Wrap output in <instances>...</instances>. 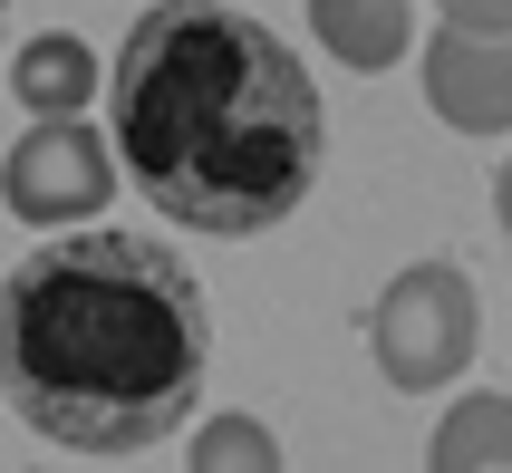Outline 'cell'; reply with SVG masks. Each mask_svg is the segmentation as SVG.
I'll list each match as a JSON object with an SVG mask.
<instances>
[{
  "instance_id": "cell-1",
  "label": "cell",
  "mask_w": 512,
  "mask_h": 473,
  "mask_svg": "<svg viewBox=\"0 0 512 473\" xmlns=\"http://www.w3.org/2000/svg\"><path fill=\"white\" fill-rule=\"evenodd\" d=\"M116 165L184 232L252 242L310 203L329 165V107L310 68L261 20L223 0H155L136 10L107 78Z\"/></svg>"
},
{
  "instance_id": "cell-2",
  "label": "cell",
  "mask_w": 512,
  "mask_h": 473,
  "mask_svg": "<svg viewBox=\"0 0 512 473\" xmlns=\"http://www.w3.org/2000/svg\"><path fill=\"white\" fill-rule=\"evenodd\" d=\"M213 319L145 232H68L0 280V396L58 454H145L194 416Z\"/></svg>"
},
{
  "instance_id": "cell-3",
  "label": "cell",
  "mask_w": 512,
  "mask_h": 473,
  "mask_svg": "<svg viewBox=\"0 0 512 473\" xmlns=\"http://www.w3.org/2000/svg\"><path fill=\"white\" fill-rule=\"evenodd\" d=\"M474 329H484V309H474V280L455 261H416L377 290L368 309V348H377V377L387 387H445L464 358H474Z\"/></svg>"
},
{
  "instance_id": "cell-4",
  "label": "cell",
  "mask_w": 512,
  "mask_h": 473,
  "mask_svg": "<svg viewBox=\"0 0 512 473\" xmlns=\"http://www.w3.org/2000/svg\"><path fill=\"white\" fill-rule=\"evenodd\" d=\"M107 194H116V145L97 136L87 116H39V126L10 145V165H0V203H10L20 223H39V232L87 223Z\"/></svg>"
},
{
  "instance_id": "cell-5",
  "label": "cell",
  "mask_w": 512,
  "mask_h": 473,
  "mask_svg": "<svg viewBox=\"0 0 512 473\" xmlns=\"http://www.w3.org/2000/svg\"><path fill=\"white\" fill-rule=\"evenodd\" d=\"M426 97L445 126H464V136H503L512 126V49H503V29H464L445 20L426 39Z\"/></svg>"
},
{
  "instance_id": "cell-6",
  "label": "cell",
  "mask_w": 512,
  "mask_h": 473,
  "mask_svg": "<svg viewBox=\"0 0 512 473\" xmlns=\"http://www.w3.org/2000/svg\"><path fill=\"white\" fill-rule=\"evenodd\" d=\"M310 29L339 68H397L416 49V0H310Z\"/></svg>"
},
{
  "instance_id": "cell-7",
  "label": "cell",
  "mask_w": 512,
  "mask_h": 473,
  "mask_svg": "<svg viewBox=\"0 0 512 473\" xmlns=\"http://www.w3.org/2000/svg\"><path fill=\"white\" fill-rule=\"evenodd\" d=\"M10 97H20L29 116H87V97H97V58H87V39H68V29L20 39V58H10Z\"/></svg>"
},
{
  "instance_id": "cell-8",
  "label": "cell",
  "mask_w": 512,
  "mask_h": 473,
  "mask_svg": "<svg viewBox=\"0 0 512 473\" xmlns=\"http://www.w3.org/2000/svg\"><path fill=\"white\" fill-rule=\"evenodd\" d=\"M503 425H512V406L503 396H464L455 416H445V435H435V464H503Z\"/></svg>"
},
{
  "instance_id": "cell-9",
  "label": "cell",
  "mask_w": 512,
  "mask_h": 473,
  "mask_svg": "<svg viewBox=\"0 0 512 473\" xmlns=\"http://www.w3.org/2000/svg\"><path fill=\"white\" fill-rule=\"evenodd\" d=\"M271 454H281V445H271L252 416H223V435H203L194 464H271Z\"/></svg>"
},
{
  "instance_id": "cell-10",
  "label": "cell",
  "mask_w": 512,
  "mask_h": 473,
  "mask_svg": "<svg viewBox=\"0 0 512 473\" xmlns=\"http://www.w3.org/2000/svg\"><path fill=\"white\" fill-rule=\"evenodd\" d=\"M445 20H464V29H503L512 20V0H435Z\"/></svg>"
}]
</instances>
